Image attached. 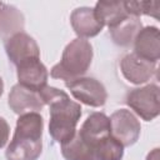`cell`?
<instances>
[{"label":"cell","mask_w":160,"mask_h":160,"mask_svg":"<svg viewBox=\"0 0 160 160\" xmlns=\"http://www.w3.org/2000/svg\"><path fill=\"white\" fill-rule=\"evenodd\" d=\"M122 76L131 84L140 85L149 81L156 72V64L144 60L134 52L126 54L120 60Z\"/></svg>","instance_id":"cell-9"},{"label":"cell","mask_w":160,"mask_h":160,"mask_svg":"<svg viewBox=\"0 0 160 160\" xmlns=\"http://www.w3.org/2000/svg\"><path fill=\"white\" fill-rule=\"evenodd\" d=\"M2 5H4V2H1V1H0V8H1Z\"/></svg>","instance_id":"cell-22"},{"label":"cell","mask_w":160,"mask_h":160,"mask_svg":"<svg viewBox=\"0 0 160 160\" xmlns=\"http://www.w3.org/2000/svg\"><path fill=\"white\" fill-rule=\"evenodd\" d=\"M94 11L104 26L108 28H112L130 15L126 10L125 1H98Z\"/></svg>","instance_id":"cell-16"},{"label":"cell","mask_w":160,"mask_h":160,"mask_svg":"<svg viewBox=\"0 0 160 160\" xmlns=\"http://www.w3.org/2000/svg\"><path fill=\"white\" fill-rule=\"evenodd\" d=\"M2 92H4V81H2V79L0 76V96L2 95Z\"/></svg>","instance_id":"cell-21"},{"label":"cell","mask_w":160,"mask_h":160,"mask_svg":"<svg viewBox=\"0 0 160 160\" xmlns=\"http://www.w3.org/2000/svg\"><path fill=\"white\" fill-rule=\"evenodd\" d=\"M44 119L39 112L19 115L12 140L6 148V160H38L42 151Z\"/></svg>","instance_id":"cell-2"},{"label":"cell","mask_w":160,"mask_h":160,"mask_svg":"<svg viewBox=\"0 0 160 160\" xmlns=\"http://www.w3.org/2000/svg\"><path fill=\"white\" fill-rule=\"evenodd\" d=\"M92 55L90 41L81 38L71 40L65 46L61 60L51 68V78L64 80L65 82L82 78L91 65Z\"/></svg>","instance_id":"cell-3"},{"label":"cell","mask_w":160,"mask_h":160,"mask_svg":"<svg viewBox=\"0 0 160 160\" xmlns=\"http://www.w3.org/2000/svg\"><path fill=\"white\" fill-rule=\"evenodd\" d=\"M9 135H10V126L8 121L0 116V149H2L8 142Z\"/></svg>","instance_id":"cell-19"},{"label":"cell","mask_w":160,"mask_h":160,"mask_svg":"<svg viewBox=\"0 0 160 160\" xmlns=\"http://www.w3.org/2000/svg\"><path fill=\"white\" fill-rule=\"evenodd\" d=\"M39 92L44 104L50 109V136L61 145L69 142L76 134V125L82 114L81 105L70 100L64 90L54 86L46 85Z\"/></svg>","instance_id":"cell-1"},{"label":"cell","mask_w":160,"mask_h":160,"mask_svg":"<svg viewBox=\"0 0 160 160\" xmlns=\"http://www.w3.org/2000/svg\"><path fill=\"white\" fill-rule=\"evenodd\" d=\"M125 102L142 120L151 121L160 112V89L155 84L132 89L128 92Z\"/></svg>","instance_id":"cell-4"},{"label":"cell","mask_w":160,"mask_h":160,"mask_svg":"<svg viewBox=\"0 0 160 160\" xmlns=\"http://www.w3.org/2000/svg\"><path fill=\"white\" fill-rule=\"evenodd\" d=\"M79 138L96 154L99 159V148L101 142L111 135L110 119L104 112H91L82 122L80 130L76 132Z\"/></svg>","instance_id":"cell-7"},{"label":"cell","mask_w":160,"mask_h":160,"mask_svg":"<svg viewBox=\"0 0 160 160\" xmlns=\"http://www.w3.org/2000/svg\"><path fill=\"white\" fill-rule=\"evenodd\" d=\"M125 6L131 16L140 18L141 15H149L159 19L158 12L160 4L158 1H125Z\"/></svg>","instance_id":"cell-18"},{"label":"cell","mask_w":160,"mask_h":160,"mask_svg":"<svg viewBox=\"0 0 160 160\" xmlns=\"http://www.w3.org/2000/svg\"><path fill=\"white\" fill-rule=\"evenodd\" d=\"M70 24L78 38L88 39L96 36L104 28L92 8H76L70 15Z\"/></svg>","instance_id":"cell-13"},{"label":"cell","mask_w":160,"mask_h":160,"mask_svg":"<svg viewBox=\"0 0 160 160\" xmlns=\"http://www.w3.org/2000/svg\"><path fill=\"white\" fill-rule=\"evenodd\" d=\"M5 51L9 60L15 66L28 59L40 58L38 42L34 40V38L24 31L18 32L5 40Z\"/></svg>","instance_id":"cell-8"},{"label":"cell","mask_w":160,"mask_h":160,"mask_svg":"<svg viewBox=\"0 0 160 160\" xmlns=\"http://www.w3.org/2000/svg\"><path fill=\"white\" fill-rule=\"evenodd\" d=\"M8 104L10 109L18 115H22L26 112H38L45 106L39 91L25 88L19 82L11 88Z\"/></svg>","instance_id":"cell-10"},{"label":"cell","mask_w":160,"mask_h":160,"mask_svg":"<svg viewBox=\"0 0 160 160\" xmlns=\"http://www.w3.org/2000/svg\"><path fill=\"white\" fill-rule=\"evenodd\" d=\"M70 94L80 102L91 106L100 108L105 105L108 100V92L102 82L94 78H79L76 80L65 82Z\"/></svg>","instance_id":"cell-6"},{"label":"cell","mask_w":160,"mask_h":160,"mask_svg":"<svg viewBox=\"0 0 160 160\" xmlns=\"http://www.w3.org/2000/svg\"><path fill=\"white\" fill-rule=\"evenodd\" d=\"M25 19L22 12L14 5L4 4L0 8V39L8 40L24 30Z\"/></svg>","instance_id":"cell-14"},{"label":"cell","mask_w":160,"mask_h":160,"mask_svg":"<svg viewBox=\"0 0 160 160\" xmlns=\"http://www.w3.org/2000/svg\"><path fill=\"white\" fill-rule=\"evenodd\" d=\"M134 54L150 62L158 64L160 58V32L156 26H145L134 39Z\"/></svg>","instance_id":"cell-12"},{"label":"cell","mask_w":160,"mask_h":160,"mask_svg":"<svg viewBox=\"0 0 160 160\" xmlns=\"http://www.w3.org/2000/svg\"><path fill=\"white\" fill-rule=\"evenodd\" d=\"M146 160H160V155H159V148H155L154 150H151Z\"/></svg>","instance_id":"cell-20"},{"label":"cell","mask_w":160,"mask_h":160,"mask_svg":"<svg viewBox=\"0 0 160 160\" xmlns=\"http://www.w3.org/2000/svg\"><path fill=\"white\" fill-rule=\"evenodd\" d=\"M16 76L19 84L31 90L40 91L46 86L49 71L40 61V58L28 59L16 65Z\"/></svg>","instance_id":"cell-11"},{"label":"cell","mask_w":160,"mask_h":160,"mask_svg":"<svg viewBox=\"0 0 160 160\" xmlns=\"http://www.w3.org/2000/svg\"><path fill=\"white\" fill-rule=\"evenodd\" d=\"M61 154L65 160H99L96 154L79 138L78 134L66 144L61 145Z\"/></svg>","instance_id":"cell-17"},{"label":"cell","mask_w":160,"mask_h":160,"mask_svg":"<svg viewBox=\"0 0 160 160\" xmlns=\"http://www.w3.org/2000/svg\"><path fill=\"white\" fill-rule=\"evenodd\" d=\"M109 119L111 136L118 140L124 148L131 146L139 140L141 125L130 110L119 109L114 111Z\"/></svg>","instance_id":"cell-5"},{"label":"cell","mask_w":160,"mask_h":160,"mask_svg":"<svg viewBox=\"0 0 160 160\" xmlns=\"http://www.w3.org/2000/svg\"><path fill=\"white\" fill-rule=\"evenodd\" d=\"M141 28L142 24L140 18L129 15L128 18H125L112 28H109V32L112 41L116 45L126 48L134 42V39L138 35V32L141 30Z\"/></svg>","instance_id":"cell-15"}]
</instances>
